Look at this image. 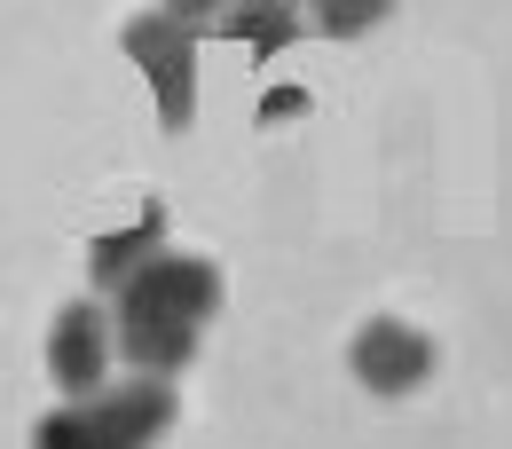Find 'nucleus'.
I'll return each instance as SVG.
<instances>
[{"mask_svg": "<svg viewBox=\"0 0 512 449\" xmlns=\"http://www.w3.org/2000/svg\"><path fill=\"white\" fill-rule=\"evenodd\" d=\"M174 426V386L158 371H134L119 386L71 394L64 410L40 426V449H150Z\"/></svg>", "mask_w": 512, "mask_h": 449, "instance_id": "2", "label": "nucleus"}, {"mask_svg": "<svg viewBox=\"0 0 512 449\" xmlns=\"http://www.w3.org/2000/svg\"><path fill=\"white\" fill-rule=\"evenodd\" d=\"M127 48H134V64L150 71V87H158V111H166V127H182L190 119V48H197V32L182 24V16H134L127 24Z\"/></svg>", "mask_w": 512, "mask_h": 449, "instance_id": "3", "label": "nucleus"}, {"mask_svg": "<svg viewBox=\"0 0 512 449\" xmlns=\"http://www.w3.org/2000/svg\"><path fill=\"white\" fill-rule=\"evenodd\" d=\"M221 8H229V0H166V16H182V24H221Z\"/></svg>", "mask_w": 512, "mask_h": 449, "instance_id": "9", "label": "nucleus"}, {"mask_svg": "<svg viewBox=\"0 0 512 449\" xmlns=\"http://www.w3.org/2000/svg\"><path fill=\"white\" fill-rule=\"evenodd\" d=\"M111 339H119V331L103 323L95 300L64 308L56 331H48V371H56V386H64V394H95V386H103V363H111Z\"/></svg>", "mask_w": 512, "mask_h": 449, "instance_id": "4", "label": "nucleus"}, {"mask_svg": "<svg viewBox=\"0 0 512 449\" xmlns=\"http://www.w3.org/2000/svg\"><path fill=\"white\" fill-rule=\"evenodd\" d=\"M213 32H221V40H245L260 56H276V48L300 40V8H292V0H229Z\"/></svg>", "mask_w": 512, "mask_h": 449, "instance_id": "6", "label": "nucleus"}, {"mask_svg": "<svg viewBox=\"0 0 512 449\" xmlns=\"http://www.w3.org/2000/svg\"><path fill=\"white\" fill-rule=\"evenodd\" d=\"M300 111H308V95H300V87H276V95L260 103V127H268V119H300Z\"/></svg>", "mask_w": 512, "mask_h": 449, "instance_id": "10", "label": "nucleus"}, {"mask_svg": "<svg viewBox=\"0 0 512 449\" xmlns=\"http://www.w3.org/2000/svg\"><path fill=\"white\" fill-rule=\"evenodd\" d=\"M213 300H221V276H213V260H197V253H166L150 268H134L119 284V347H127V363L158 371V379L182 371L205 316H213Z\"/></svg>", "mask_w": 512, "mask_h": 449, "instance_id": "1", "label": "nucleus"}, {"mask_svg": "<svg viewBox=\"0 0 512 449\" xmlns=\"http://www.w3.org/2000/svg\"><path fill=\"white\" fill-rule=\"evenodd\" d=\"M355 371H363V386H379V394H410V386L434 371V339L410 331L402 316H379L355 339Z\"/></svg>", "mask_w": 512, "mask_h": 449, "instance_id": "5", "label": "nucleus"}, {"mask_svg": "<svg viewBox=\"0 0 512 449\" xmlns=\"http://www.w3.org/2000/svg\"><path fill=\"white\" fill-rule=\"evenodd\" d=\"M158 229H166V213L142 205V229H134V237H103V245H95V284H127V260H134V268H150Z\"/></svg>", "mask_w": 512, "mask_h": 449, "instance_id": "7", "label": "nucleus"}, {"mask_svg": "<svg viewBox=\"0 0 512 449\" xmlns=\"http://www.w3.org/2000/svg\"><path fill=\"white\" fill-rule=\"evenodd\" d=\"M386 16V0H323V32H331V40H355V32H363V24H379Z\"/></svg>", "mask_w": 512, "mask_h": 449, "instance_id": "8", "label": "nucleus"}]
</instances>
